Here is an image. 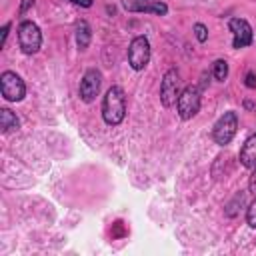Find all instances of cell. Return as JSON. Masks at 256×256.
Returning <instances> with one entry per match:
<instances>
[{"label":"cell","instance_id":"6da1fadb","mask_svg":"<svg viewBox=\"0 0 256 256\" xmlns=\"http://www.w3.org/2000/svg\"><path fill=\"white\" fill-rule=\"evenodd\" d=\"M126 116V92L120 86H110L102 98V118L108 126H118Z\"/></svg>","mask_w":256,"mask_h":256},{"label":"cell","instance_id":"7a4b0ae2","mask_svg":"<svg viewBox=\"0 0 256 256\" xmlns=\"http://www.w3.org/2000/svg\"><path fill=\"white\" fill-rule=\"evenodd\" d=\"M202 88L198 84H188L182 88L178 100H176V110H178V116L182 120H192L198 112H200V106H202Z\"/></svg>","mask_w":256,"mask_h":256},{"label":"cell","instance_id":"3957f363","mask_svg":"<svg viewBox=\"0 0 256 256\" xmlns=\"http://www.w3.org/2000/svg\"><path fill=\"white\" fill-rule=\"evenodd\" d=\"M18 44H20V50L24 54H36L42 46V32L38 28L36 22L32 20H22L18 24Z\"/></svg>","mask_w":256,"mask_h":256},{"label":"cell","instance_id":"277c9868","mask_svg":"<svg viewBox=\"0 0 256 256\" xmlns=\"http://www.w3.org/2000/svg\"><path fill=\"white\" fill-rule=\"evenodd\" d=\"M236 132H238V114L234 110H228L216 120L212 128V138L218 146H228L236 136Z\"/></svg>","mask_w":256,"mask_h":256},{"label":"cell","instance_id":"5b68a950","mask_svg":"<svg viewBox=\"0 0 256 256\" xmlns=\"http://www.w3.org/2000/svg\"><path fill=\"white\" fill-rule=\"evenodd\" d=\"M150 54H152V48H150V40L146 36H134L132 42L128 44V64L132 70L140 72L148 66L150 62Z\"/></svg>","mask_w":256,"mask_h":256},{"label":"cell","instance_id":"8992f818","mask_svg":"<svg viewBox=\"0 0 256 256\" xmlns=\"http://www.w3.org/2000/svg\"><path fill=\"white\" fill-rule=\"evenodd\" d=\"M180 72L176 68H168L162 76V82H160V102L164 108H170L176 104L178 96H180Z\"/></svg>","mask_w":256,"mask_h":256},{"label":"cell","instance_id":"52a82bcc","mask_svg":"<svg viewBox=\"0 0 256 256\" xmlns=\"http://www.w3.org/2000/svg\"><path fill=\"white\" fill-rule=\"evenodd\" d=\"M0 92H2L4 100H8V102H20L26 96V84H24V80L16 72L4 70L0 74Z\"/></svg>","mask_w":256,"mask_h":256},{"label":"cell","instance_id":"ba28073f","mask_svg":"<svg viewBox=\"0 0 256 256\" xmlns=\"http://www.w3.org/2000/svg\"><path fill=\"white\" fill-rule=\"evenodd\" d=\"M100 86H102V72L96 70V68H88L82 74V80H80V86H78L80 100L86 102V104L94 102L98 92H100Z\"/></svg>","mask_w":256,"mask_h":256},{"label":"cell","instance_id":"9c48e42d","mask_svg":"<svg viewBox=\"0 0 256 256\" xmlns=\"http://www.w3.org/2000/svg\"><path fill=\"white\" fill-rule=\"evenodd\" d=\"M228 28L232 32V48L234 50L246 48L254 42V32H252V26L248 24V20H244L240 16H234V18L228 20Z\"/></svg>","mask_w":256,"mask_h":256},{"label":"cell","instance_id":"30bf717a","mask_svg":"<svg viewBox=\"0 0 256 256\" xmlns=\"http://www.w3.org/2000/svg\"><path fill=\"white\" fill-rule=\"evenodd\" d=\"M122 6L128 12H144V14H156V16H166L168 14V4L160 0L152 2H136V0H122Z\"/></svg>","mask_w":256,"mask_h":256},{"label":"cell","instance_id":"8fae6325","mask_svg":"<svg viewBox=\"0 0 256 256\" xmlns=\"http://www.w3.org/2000/svg\"><path fill=\"white\" fill-rule=\"evenodd\" d=\"M238 162L244 168H250V170L256 166V132H252L244 140V144H242V148L238 152Z\"/></svg>","mask_w":256,"mask_h":256},{"label":"cell","instance_id":"7c38bea8","mask_svg":"<svg viewBox=\"0 0 256 256\" xmlns=\"http://www.w3.org/2000/svg\"><path fill=\"white\" fill-rule=\"evenodd\" d=\"M90 40H92V28L86 20H80L76 24V46H78V50L84 52L90 46Z\"/></svg>","mask_w":256,"mask_h":256},{"label":"cell","instance_id":"4fadbf2b","mask_svg":"<svg viewBox=\"0 0 256 256\" xmlns=\"http://www.w3.org/2000/svg\"><path fill=\"white\" fill-rule=\"evenodd\" d=\"M0 128H2L4 134H10V132L20 128V120L10 108H2L0 110Z\"/></svg>","mask_w":256,"mask_h":256},{"label":"cell","instance_id":"5bb4252c","mask_svg":"<svg viewBox=\"0 0 256 256\" xmlns=\"http://www.w3.org/2000/svg\"><path fill=\"white\" fill-rule=\"evenodd\" d=\"M212 76H214L218 82H224V80L228 78V62H226L224 58L214 60V64H212Z\"/></svg>","mask_w":256,"mask_h":256},{"label":"cell","instance_id":"9a60e30c","mask_svg":"<svg viewBox=\"0 0 256 256\" xmlns=\"http://www.w3.org/2000/svg\"><path fill=\"white\" fill-rule=\"evenodd\" d=\"M192 30H194V36H196V40H198L200 44H204V42L208 40V28H206L202 22H196V24L192 26Z\"/></svg>","mask_w":256,"mask_h":256},{"label":"cell","instance_id":"2e32d148","mask_svg":"<svg viewBox=\"0 0 256 256\" xmlns=\"http://www.w3.org/2000/svg\"><path fill=\"white\" fill-rule=\"evenodd\" d=\"M238 204H244V192H242V194L238 192V194L232 198V202L226 206V214H228L230 218H232V216H236V212H238V208H236V206H238Z\"/></svg>","mask_w":256,"mask_h":256},{"label":"cell","instance_id":"e0dca14e","mask_svg":"<svg viewBox=\"0 0 256 256\" xmlns=\"http://www.w3.org/2000/svg\"><path fill=\"white\" fill-rule=\"evenodd\" d=\"M246 224L250 228H256V196H254V200L246 208Z\"/></svg>","mask_w":256,"mask_h":256},{"label":"cell","instance_id":"ac0fdd59","mask_svg":"<svg viewBox=\"0 0 256 256\" xmlns=\"http://www.w3.org/2000/svg\"><path fill=\"white\" fill-rule=\"evenodd\" d=\"M248 192L256 196V166L252 168V172H250V176H248Z\"/></svg>","mask_w":256,"mask_h":256},{"label":"cell","instance_id":"d6986e66","mask_svg":"<svg viewBox=\"0 0 256 256\" xmlns=\"http://www.w3.org/2000/svg\"><path fill=\"white\" fill-rule=\"evenodd\" d=\"M244 84H246V88H250V90H254V88H256V74H254V72H246V78H244Z\"/></svg>","mask_w":256,"mask_h":256},{"label":"cell","instance_id":"ffe728a7","mask_svg":"<svg viewBox=\"0 0 256 256\" xmlns=\"http://www.w3.org/2000/svg\"><path fill=\"white\" fill-rule=\"evenodd\" d=\"M32 6H34V0H22L20 2V8H18V16H24Z\"/></svg>","mask_w":256,"mask_h":256},{"label":"cell","instance_id":"44dd1931","mask_svg":"<svg viewBox=\"0 0 256 256\" xmlns=\"http://www.w3.org/2000/svg\"><path fill=\"white\" fill-rule=\"evenodd\" d=\"M10 26H12V22H6V24L2 26V40H0V48H4V46H6V38H8V30H10Z\"/></svg>","mask_w":256,"mask_h":256},{"label":"cell","instance_id":"7402d4cb","mask_svg":"<svg viewBox=\"0 0 256 256\" xmlns=\"http://www.w3.org/2000/svg\"><path fill=\"white\" fill-rule=\"evenodd\" d=\"M70 2L76 4V6H82V8H90L94 4V0H70Z\"/></svg>","mask_w":256,"mask_h":256},{"label":"cell","instance_id":"603a6c76","mask_svg":"<svg viewBox=\"0 0 256 256\" xmlns=\"http://www.w3.org/2000/svg\"><path fill=\"white\" fill-rule=\"evenodd\" d=\"M244 108H246L248 112H254V110H256V104H254L252 100H244Z\"/></svg>","mask_w":256,"mask_h":256},{"label":"cell","instance_id":"cb8c5ba5","mask_svg":"<svg viewBox=\"0 0 256 256\" xmlns=\"http://www.w3.org/2000/svg\"><path fill=\"white\" fill-rule=\"evenodd\" d=\"M136 2H152V0H136Z\"/></svg>","mask_w":256,"mask_h":256}]
</instances>
